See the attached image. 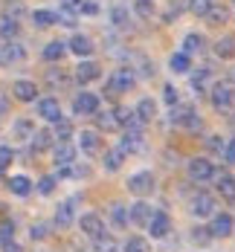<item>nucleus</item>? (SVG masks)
<instances>
[{"label":"nucleus","instance_id":"nucleus-1","mask_svg":"<svg viewBox=\"0 0 235 252\" xmlns=\"http://www.w3.org/2000/svg\"><path fill=\"white\" fill-rule=\"evenodd\" d=\"M209 101L218 113H227L235 107V84L233 81H215L209 90Z\"/></svg>","mask_w":235,"mask_h":252},{"label":"nucleus","instance_id":"nucleus-2","mask_svg":"<svg viewBox=\"0 0 235 252\" xmlns=\"http://www.w3.org/2000/svg\"><path fill=\"white\" fill-rule=\"evenodd\" d=\"M186 171H189V180H195V183H209V180H215V177H218L215 162L206 159V157H192Z\"/></svg>","mask_w":235,"mask_h":252},{"label":"nucleus","instance_id":"nucleus-3","mask_svg":"<svg viewBox=\"0 0 235 252\" xmlns=\"http://www.w3.org/2000/svg\"><path fill=\"white\" fill-rule=\"evenodd\" d=\"M171 125L186 127V130H201V127H203V119H201L192 107H186V104H174V107H171Z\"/></svg>","mask_w":235,"mask_h":252},{"label":"nucleus","instance_id":"nucleus-4","mask_svg":"<svg viewBox=\"0 0 235 252\" xmlns=\"http://www.w3.org/2000/svg\"><path fill=\"white\" fill-rule=\"evenodd\" d=\"M189 206H192L189 212H192L195 218H212V215H215V209H218V200H215L209 191H198V194L192 197Z\"/></svg>","mask_w":235,"mask_h":252},{"label":"nucleus","instance_id":"nucleus-5","mask_svg":"<svg viewBox=\"0 0 235 252\" xmlns=\"http://www.w3.org/2000/svg\"><path fill=\"white\" fill-rule=\"evenodd\" d=\"M128 191L136 194V197H145L154 191V174L151 171H136V174L128 177Z\"/></svg>","mask_w":235,"mask_h":252},{"label":"nucleus","instance_id":"nucleus-6","mask_svg":"<svg viewBox=\"0 0 235 252\" xmlns=\"http://www.w3.org/2000/svg\"><path fill=\"white\" fill-rule=\"evenodd\" d=\"M209 232H212V238H230L235 232V218L230 212H215L212 223H209Z\"/></svg>","mask_w":235,"mask_h":252},{"label":"nucleus","instance_id":"nucleus-7","mask_svg":"<svg viewBox=\"0 0 235 252\" xmlns=\"http://www.w3.org/2000/svg\"><path fill=\"white\" fill-rule=\"evenodd\" d=\"M73 110L78 116H96L99 113V96L96 93H78L73 99Z\"/></svg>","mask_w":235,"mask_h":252},{"label":"nucleus","instance_id":"nucleus-8","mask_svg":"<svg viewBox=\"0 0 235 252\" xmlns=\"http://www.w3.org/2000/svg\"><path fill=\"white\" fill-rule=\"evenodd\" d=\"M136 84V76L131 73L128 67H122V70H116L113 76H110V81H107V87L113 90V93H128L131 87Z\"/></svg>","mask_w":235,"mask_h":252},{"label":"nucleus","instance_id":"nucleus-9","mask_svg":"<svg viewBox=\"0 0 235 252\" xmlns=\"http://www.w3.org/2000/svg\"><path fill=\"white\" fill-rule=\"evenodd\" d=\"M38 116L44 119V122H50V125H58L64 116H61V104L58 99H41L38 101Z\"/></svg>","mask_w":235,"mask_h":252},{"label":"nucleus","instance_id":"nucleus-10","mask_svg":"<svg viewBox=\"0 0 235 252\" xmlns=\"http://www.w3.org/2000/svg\"><path fill=\"white\" fill-rule=\"evenodd\" d=\"M145 136H142V127H128L125 130V136H122V151L125 154H136V151H142L145 148V142H142Z\"/></svg>","mask_w":235,"mask_h":252},{"label":"nucleus","instance_id":"nucleus-11","mask_svg":"<svg viewBox=\"0 0 235 252\" xmlns=\"http://www.w3.org/2000/svg\"><path fill=\"white\" fill-rule=\"evenodd\" d=\"M128 212H131V223H134V226H148L151 218H154V209H151L148 203H142V200L128 206Z\"/></svg>","mask_w":235,"mask_h":252},{"label":"nucleus","instance_id":"nucleus-12","mask_svg":"<svg viewBox=\"0 0 235 252\" xmlns=\"http://www.w3.org/2000/svg\"><path fill=\"white\" fill-rule=\"evenodd\" d=\"M215 183H218V186H215L218 194H221L227 203H235V177L230 174V171H218Z\"/></svg>","mask_w":235,"mask_h":252},{"label":"nucleus","instance_id":"nucleus-13","mask_svg":"<svg viewBox=\"0 0 235 252\" xmlns=\"http://www.w3.org/2000/svg\"><path fill=\"white\" fill-rule=\"evenodd\" d=\"M148 232H151V238H166L168 232H171V218L166 215V212H154V218H151V223H148Z\"/></svg>","mask_w":235,"mask_h":252},{"label":"nucleus","instance_id":"nucleus-14","mask_svg":"<svg viewBox=\"0 0 235 252\" xmlns=\"http://www.w3.org/2000/svg\"><path fill=\"white\" fill-rule=\"evenodd\" d=\"M12 93H15L18 101H35L38 87H35V81H29V78H18V81L12 84Z\"/></svg>","mask_w":235,"mask_h":252},{"label":"nucleus","instance_id":"nucleus-15","mask_svg":"<svg viewBox=\"0 0 235 252\" xmlns=\"http://www.w3.org/2000/svg\"><path fill=\"white\" fill-rule=\"evenodd\" d=\"M78 226H81V232L84 235H90V238H99V235H104V223L99 215H81V220H78Z\"/></svg>","mask_w":235,"mask_h":252},{"label":"nucleus","instance_id":"nucleus-16","mask_svg":"<svg viewBox=\"0 0 235 252\" xmlns=\"http://www.w3.org/2000/svg\"><path fill=\"white\" fill-rule=\"evenodd\" d=\"M99 76H102V70H99L96 61H81V64L76 67V81L78 84H90V81H96Z\"/></svg>","mask_w":235,"mask_h":252},{"label":"nucleus","instance_id":"nucleus-17","mask_svg":"<svg viewBox=\"0 0 235 252\" xmlns=\"http://www.w3.org/2000/svg\"><path fill=\"white\" fill-rule=\"evenodd\" d=\"M52 159H55V165H73L76 162V148L70 145V142H58L55 148H52Z\"/></svg>","mask_w":235,"mask_h":252},{"label":"nucleus","instance_id":"nucleus-18","mask_svg":"<svg viewBox=\"0 0 235 252\" xmlns=\"http://www.w3.org/2000/svg\"><path fill=\"white\" fill-rule=\"evenodd\" d=\"M209 81H212V67H198L195 73H192V90L198 93V96H203L209 87Z\"/></svg>","mask_w":235,"mask_h":252},{"label":"nucleus","instance_id":"nucleus-19","mask_svg":"<svg viewBox=\"0 0 235 252\" xmlns=\"http://www.w3.org/2000/svg\"><path fill=\"white\" fill-rule=\"evenodd\" d=\"M212 50H215V55H218L221 61H233L235 58V35H221Z\"/></svg>","mask_w":235,"mask_h":252},{"label":"nucleus","instance_id":"nucleus-20","mask_svg":"<svg viewBox=\"0 0 235 252\" xmlns=\"http://www.w3.org/2000/svg\"><path fill=\"white\" fill-rule=\"evenodd\" d=\"M26 55V50L21 44H12V41H6L3 47H0V67H6V64H15V61H21Z\"/></svg>","mask_w":235,"mask_h":252},{"label":"nucleus","instance_id":"nucleus-21","mask_svg":"<svg viewBox=\"0 0 235 252\" xmlns=\"http://www.w3.org/2000/svg\"><path fill=\"white\" fill-rule=\"evenodd\" d=\"M73 220H76V212H73V200L58 203V209H55V226H58V229H70V226H73Z\"/></svg>","mask_w":235,"mask_h":252},{"label":"nucleus","instance_id":"nucleus-22","mask_svg":"<svg viewBox=\"0 0 235 252\" xmlns=\"http://www.w3.org/2000/svg\"><path fill=\"white\" fill-rule=\"evenodd\" d=\"M168 67H171V73H177V76H186V73H192V55L189 52H171V58H168Z\"/></svg>","mask_w":235,"mask_h":252},{"label":"nucleus","instance_id":"nucleus-23","mask_svg":"<svg viewBox=\"0 0 235 252\" xmlns=\"http://www.w3.org/2000/svg\"><path fill=\"white\" fill-rule=\"evenodd\" d=\"M206 50V38L201 35V32H189L186 38H183V52H189V55H198V52Z\"/></svg>","mask_w":235,"mask_h":252},{"label":"nucleus","instance_id":"nucleus-24","mask_svg":"<svg viewBox=\"0 0 235 252\" xmlns=\"http://www.w3.org/2000/svg\"><path fill=\"white\" fill-rule=\"evenodd\" d=\"M230 6H224V3H215L212 9H209V15H206V24L209 26H224L227 21H230Z\"/></svg>","mask_w":235,"mask_h":252},{"label":"nucleus","instance_id":"nucleus-25","mask_svg":"<svg viewBox=\"0 0 235 252\" xmlns=\"http://www.w3.org/2000/svg\"><path fill=\"white\" fill-rule=\"evenodd\" d=\"M9 191L12 194H18V197H26L29 191H32V180L29 177H24V174H15V177H9Z\"/></svg>","mask_w":235,"mask_h":252},{"label":"nucleus","instance_id":"nucleus-26","mask_svg":"<svg viewBox=\"0 0 235 252\" xmlns=\"http://www.w3.org/2000/svg\"><path fill=\"white\" fill-rule=\"evenodd\" d=\"M12 133H15V139H32V136H35V122L26 119V116H21V119H15Z\"/></svg>","mask_w":235,"mask_h":252},{"label":"nucleus","instance_id":"nucleus-27","mask_svg":"<svg viewBox=\"0 0 235 252\" xmlns=\"http://www.w3.org/2000/svg\"><path fill=\"white\" fill-rule=\"evenodd\" d=\"M102 162H104V171H119V168H122V162H125V151H122V148L104 151Z\"/></svg>","mask_w":235,"mask_h":252},{"label":"nucleus","instance_id":"nucleus-28","mask_svg":"<svg viewBox=\"0 0 235 252\" xmlns=\"http://www.w3.org/2000/svg\"><path fill=\"white\" fill-rule=\"evenodd\" d=\"M78 148L84 154H96L99 151V133L96 130H81V136H78Z\"/></svg>","mask_w":235,"mask_h":252},{"label":"nucleus","instance_id":"nucleus-29","mask_svg":"<svg viewBox=\"0 0 235 252\" xmlns=\"http://www.w3.org/2000/svg\"><path fill=\"white\" fill-rule=\"evenodd\" d=\"M52 139H55V133H50V130H44V127H41V130H35V136L29 139V142H32V151H35V154L47 151V148L52 145Z\"/></svg>","mask_w":235,"mask_h":252},{"label":"nucleus","instance_id":"nucleus-30","mask_svg":"<svg viewBox=\"0 0 235 252\" xmlns=\"http://www.w3.org/2000/svg\"><path fill=\"white\" fill-rule=\"evenodd\" d=\"M70 52H76V55H90V52H93V41H90L87 35H73V38H70Z\"/></svg>","mask_w":235,"mask_h":252},{"label":"nucleus","instance_id":"nucleus-31","mask_svg":"<svg viewBox=\"0 0 235 252\" xmlns=\"http://www.w3.org/2000/svg\"><path fill=\"white\" fill-rule=\"evenodd\" d=\"M67 50H70V44H61V41H50V44L44 47V58H47V61H61V58L67 55Z\"/></svg>","mask_w":235,"mask_h":252},{"label":"nucleus","instance_id":"nucleus-32","mask_svg":"<svg viewBox=\"0 0 235 252\" xmlns=\"http://www.w3.org/2000/svg\"><path fill=\"white\" fill-rule=\"evenodd\" d=\"M136 116L142 119V122H151L157 116V101L154 99H139V104H136Z\"/></svg>","mask_w":235,"mask_h":252},{"label":"nucleus","instance_id":"nucleus-33","mask_svg":"<svg viewBox=\"0 0 235 252\" xmlns=\"http://www.w3.org/2000/svg\"><path fill=\"white\" fill-rule=\"evenodd\" d=\"M32 21H35V26L47 29V26L58 24V15H55V12H50V9H35V12H32Z\"/></svg>","mask_w":235,"mask_h":252},{"label":"nucleus","instance_id":"nucleus-34","mask_svg":"<svg viewBox=\"0 0 235 252\" xmlns=\"http://www.w3.org/2000/svg\"><path fill=\"white\" fill-rule=\"evenodd\" d=\"M212 6H215V0H186V9H189L195 18H206Z\"/></svg>","mask_w":235,"mask_h":252},{"label":"nucleus","instance_id":"nucleus-35","mask_svg":"<svg viewBox=\"0 0 235 252\" xmlns=\"http://www.w3.org/2000/svg\"><path fill=\"white\" fill-rule=\"evenodd\" d=\"M110 220H113V226H128L131 212L122 206V203H113V206H110Z\"/></svg>","mask_w":235,"mask_h":252},{"label":"nucleus","instance_id":"nucleus-36","mask_svg":"<svg viewBox=\"0 0 235 252\" xmlns=\"http://www.w3.org/2000/svg\"><path fill=\"white\" fill-rule=\"evenodd\" d=\"M96 125L102 127V130H116V127H119L116 110H104V113H96Z\"/></svg>","mask_w":235,"mask_h":252},{"label":"nucleus","instance_id":"nucleus-37","mask_svg":"<svg viewBox=\"0 0 235 252\" xmlns=\"http://www.w3.org/2000/svg\"><path fill=\"white\" fill-rule=\"evenodd\" d=\"M134 12H136L142 21H151L154 12H157V6H154V0H134Z\"/></svg>","mask_w":235,"mask_h":252},{"label":"nucleus","instance_id":"nucleus-38","mask_svg":"<svg viewBox=\"0 0 235 252\" xmlns=\"http://www.w3.org/2000/svg\"><path fill=\"white\" fill-rule=\"evenodd\" d=\"M93 252H119V244L110 235H99L93 238Z\"/></svg>","mask_w":235,"mask_h":252},{"label":"nucleus","instance_id":"nucleus-39","mask_svg":"<svg viewBox=\"0 0 235 252\" xmlns=\"http://www.w3.org/2000/svg\"><path fill=\"white\" fill-rule=\"evenodd\" d=\"M24 3L21 0H6V9H3V18H12V21H21L24 18Z\"/></svg>","mask_w":235,"mask_h":252},{"label":"nucleus","instance_id":"nucleus-40","mask_svg":"<svg viewBox=\"0 0 235 252\" xmlns=\"http://www.w3.org/2000/svg\"><path fill=\"white\" fill-rule=\"evenodd\" d=\"M18 32H21V24H18V21H12V18H3V21H0V35H3L6 41H12Z\"/></svg>","mask_w":235,"mask_h":252},{"label":"nucleus","instance_id":"nucleus-41","mask_svg":"<svg viewBox=\"0 0 235 252\" xmlns=\"http://www.w3.org/2000/svg\"><path fill=\"white\" fill-rule=\"evenodd\" d=\"M227 142H230V139H224V136H218V133L206 136V148L212 154H221V157H224V151H227Z\"/></svg>","mask_w":235,"mask_h":252},{"label":"nucleus","instance_id":"nucleus-42","mask_svg":"<svg viewBox=\"0 0 235 252\" xmlns=\"http://www.w3.org/2000/svg\"><path fill=\"white\" fill-rule=\"evenodd\" d=\"M52 133H55V139H58V142H67V139L73 136V125H70L67 119H61V122L55 125V130H52Z\"/></svg>","mask_w":235,"mask_h":252},{"label":"nucleus","instance_id":"nucleus-43","mask_svg":"<svg viewBox=\"0 0 235 252\" xmlns=\"http://www.w3.org/2000/svg\"><path fill=\"white\" fill-rule=\"evenodd\" d=\"M125 252H151L145 238H128L125 241Z\"/></svg>","mask_w":235,"mask_h":252},{"label":"nucleus","instance_id":"nucleus-44","mask_svg":"<svg viewBox=\"0 0 235 252\" xmlns=\"http://www.w3.org/2000/svg\"><path fill=\"white\" fill-rule=\"evenodd\" d=\"M192 241H195V244H201V247H206L209 241H212L209 226H195V229H192Z\"/></svg>","mask_w":235,"mask_h":252},{"label":"nucleus","instance_id":"nucleus-45","mask_svg":"<svg viewBox=\"0 0 235 252\" xmlns=\"http://www.w3.org/2000/svg\"><path fill=\"white\" fill-rule=\"evenodd\" d=\"M52 191H55V177H41V180H38V194H44V197H47V194H52Z\"/></svg>","mask_w":235,"mask_h":252},{"label":"nucleus","instance_id":"nucleus-46","mask_svg":"<svg viewBox=\"0 0 235 252\" xmlns=\"http://www.w3.org/2000/svg\"><path fill=\"white\" fill-rule=\"evenodd\" d=\"M55 15H58V24L61 26H76V15H73V9H64V6H61Z\"/></svg>","mask_w":235,"mask_h":252},{"label":"nucleus","instance_id":"nucleus-47","mask_svg":"<svg viewBox=\"0 0 235 252\" xmlns=\"http://www.w3.org/2000/svg\"><path fill=\"white\" fill-rule=\"evenodd\" d=\"M47 235H50V226L47 223H32V229H29V238L32 241H44Z\"/></svg>","mask_w":235,"mask_h":252},{"label":"nucleus","instance_id":"nucleus-48","mask_svg":"<svg viewBox=\"0 0 235 252\" xmlns=\"http://www.w3.org/2000/svg\"><path fill=\"white\" fill-rule=\"evenodd\" d=\"M47 81H50V87H55V84H58V87H67V81H70V78L64 76V70H58V73L50 70V73H47Z\"/></svg>","mask_w":235,"mask_h":252},{"label":"nucleus","instance_id":"nucleus-49","mask_svg":"<svg viewBox=\"0 0 235 252\" xmlns=\"http://www.w3.org/2000/svg\"><path fill=\"white\" fill-rule=\"evenodd\" d=\"M110 21H113L116 26H125V24H128V12H125V6H113Z\"/></svg>","mask_w":235,"mask_h":252},{"label":"nucleus","instance_id":"nucleus-50","mask_svg":"<svg viewBox=\"0 0 235 252\" xmlns=\"http://www.w3.org/2000/svg\"><path fill=\"white\" fill-rule=\"evenodd\" d=\"M177 99H180V96H177V90H174L171 84H166V87H163V101L174 107V104H177Z\"/></svg>","mask_w":235,"mask_h":252},{"label":"nucleus","instance_id":"nucleus-51","mask_svg":"<svg viewBox=\"0 0 235 252\" xmlns=\"http://www.w3.org/2000/svg\"><path fill=\"white\" fill-rule=\"evenodd\" d=\"M12 159H15V151H12L9 145H3V148H0V171H3V168H9V162H12Z\"/></svg>","mask_w":235,"mask_h":252},{"label":"nucleus","instance_id":"nucleus-52","mask_svg":"<svg viewBox=\"0 0 235 252\" xmlns=\"http://www.w3.org/2000/svg\"><path fill=\"white\" fill-rule=\"evenodd\" d=\"M12 235H15V223H3L0 226V244H9Z\"/></svg>","mask_w":235,"mask_h":252},{"label":"nucleus","instance_id":"nucleus-53","mask_svg":"<svg viewBox=\"0 0 235 252\" xmlns=\"http://www.w3.org/2000/svg\"><path fill=\"white\" fill-rule=\"evenodd\" d=\"M224 159L230 162V165H235V136L227 142V151H224Z\"/></svg>","mask_w":235,"mask_h":252},{"label":"nucleus","instance_id":"nucleus-54","mask_svg":"<svg viewBox=\"0 0 235 252\" xmlns=\"http://www.w3.org/2000/svg\"><path fill=\"white\" fill-rule=\"evenodd\" d=\"M61 6H64V9H81L84 0H61Z\"/></svg>","mask_w":235,"mask_h":252},{"label":"nucleus","instance_id":"nucleus-55","mask_svg":"<svg viewBox=\"0 0 235 252\" xmlns=\"http://www.w3.org/2000/svg\"><path fill=\"white\" fill-rule=\"evenodd\" d=\"M3 252H24V250H21L15 241H9V244H3Z\"/></svg>","mask_w":235,"mask_h":252},{"label":"nucleus","instance_id":"nucleus-56","mask_svg":"<svg viewBox=\"0 0 235 252\" xmlns=\"http://www.w3.org/2000/svg\"><path fill=\"white\" fill-rule=\"evenodd\" d=\"M81 12H87V15H96V3H84V6H81Z\"/></svg>","mask_w":235,"mask_h":252},{"label":"nucleus","instance_id":"nucleus-57","mask_svg":"<svg viewBox=\"0 0 235 252\" xmlns=\"http://www.w3.org/2000/svg\"><path fill=\"white\" fill-rule=\"evenodd\" d=\"M230 81H233V84H235V67H233V70H230Z\"/></svg>","mask_w":235,"mask_h":252},{"label":"nucleus","instance_id":"nucleus-58","mask_svg":"<svg viewBox=\"0 0 235 252\" xmlns=\"http://www.w3.org/2000/svg\"><path fill=\"white\" fill-rule=\"evenodd\" d=\"M233 6H235V0H233Z\"/></svg>","mask_w":235,"mask_h":252}]
</instances>
